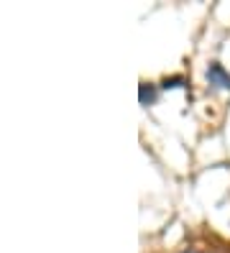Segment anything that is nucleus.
I'll use <instances>...</instances> for the list:
<instances>
[{
  "instance_id": "nucleus-1",
  "label": "nucleus",
  "mask_w": 230,
  "mask_h": 253,
  "mask_svg": "<svg viewBox=\"0 0 230 253\" xmlns=\"http://www.w3.org/2000/svg\"><path fill=\"white\" fill-rule=\"evenodd\" d=\"M207 80H210V84L220 87V90H230V74H228L220 64H210V69H207Z\"/></svg>"
},
{
  "instance_id": "nucleus-2",
  "label": "nucleus",
  "mask_w": 230,
  "mask_h": 253,
  "mask_svg": "<svg viewBox=\"0 0 230 253\" xmlns=\"http://www.w3.org/2000/svg\"><path fill=\"white\" fill-rule=\"evenodd\" d=\"M141 102H153V90H148L146 84H141Z\"/></svg>"
},
{
  "instance_id": "nucleus-3",
  "label": "nucleus",
  "mask_w": 230,
  "mask_h": 253,
  "mask_svg": "<svg viewBox=\"0 0 230 253\" xmlns=\"http://www.w3.org/2000/svg\"><path fill=\"white\" fill-rule=\"evenodd\" d=\"M184 80L182 77H174V80H164V87H166V90H169V87H179Z\"/></svg>"
},
{
  "instance_id": "nucleus-4",
  "label": "nucleus",
  "mask_w": 230,
  "mask_h": 253,
  "mask_svg": "<svg viewBox=\"0 0 230 253\" xmlns=\"http://www.w3.org/2000/svg\"><path fill=\"white\" fill-rule=\"evenodd\" d=\"M192 253H194V251H192Z\"/></svg>"
}]
</instances>
